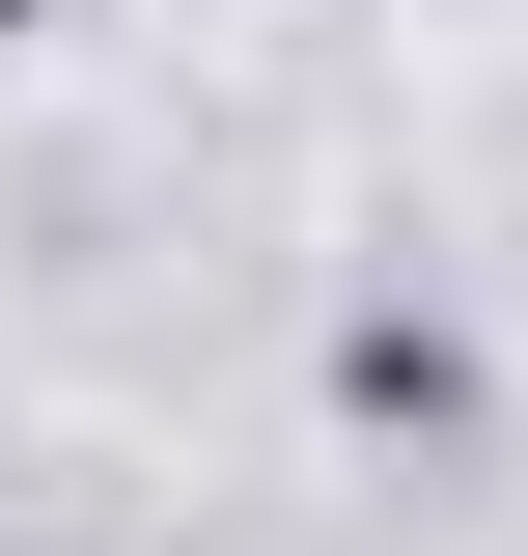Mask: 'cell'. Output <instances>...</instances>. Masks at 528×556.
Masks as SVG:
<instances>
[{
    "label": "cell",
    "mask_w": 528,
    "mask_h": 556,
    "mask_svg": "<svg viewBox=\"0 0 528 556\" xmlns=\"http://www.w3.org/2000/svg\"><path fill=\"white\" fill-rule=\"evenodd\" d=\"M0 28H56V0H0Z\"/></svg>",
    "instance_id": "6da1fadb"
}]
</instances>
